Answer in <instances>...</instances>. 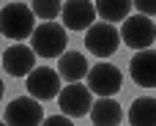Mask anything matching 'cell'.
<instances>
[{"instance_id": "obj_8", "label": "cell", "mask_w": 156, "mask_h": 126, "mask_svg": "<svg viewBox=\"0 0 156 126\" xmlns=\"http://www.w3.org/2000/svg\"><path fill=\"white\" fill-rule=\"evenodd\" d=\"M41 121H44V110H41L38 99H33V96H16L5 107L8 126H41Z\"/></svg>"}, {"instance_id": "obj_11", "label": "cell", "mask_w": 156, "mask_h": 126, "mask_svg": "<svg viewBox=\"0 0 156 126\" xmlns=\"http://www.w3.org/2000/svg\"><path fill=\"white\" fill-rule=\"evenodd\" d=\"M129 74L140 88H156V49H137L129 60Z\"/></svg>"}, {"instance_id": "obj_4", "label": "cell", "mask_w": 156, "mask_h": 126, "mask_svg": "<svg viewBox=\"0 0 156 126\" xmlns=\"http://www.w3.org/2000/svg\"><path fill=\"white\" fill-rule=\"evenodd\" d=\"M156 41V25L145 14H129L121 25V44L132 49H148Z\"/></svg>"}, {"instance_id": "obj_2", "label": "cell", "mask_w": 156, "mask_h": 126, "mask_svg": "<svg viewBox=\"0 0 156 126\" xmlns=\"http://www.w3.org/2000/svg\"><path fill=\"white\" fill-rule=\"evenodd\" d=\"M30 44L36 58H60L69 44V30L58 22H41L30 33Z\"/></svg>"}, {"instance_id": "obj_16", "label": "cell", "mask_w": 156, "mask_h": 126, "mask_svg": "<svg viewBox=\"0 0 156 126\" xmlns=\"http://www.w3.org/2000/svg\"><path fill=\"white\" fill-rule=\"evenodd\" d=\"M30 8H33V14H36L38 19L52 22V19L60 16V11H63V0H33Z\"/></svg>"}, {"instance_id": "obj_10", "label": "cell", "mask_w": 156, "mask_h": 126, "mask_svg": "<svg viewBox=\"0 0 156 126\" xmlns=\"http://www.w3.org/2000/svg\"><path fill=\"white\" fill-rule=\"evenodd\" d=\"M3 69L11 77H27L36 69V52L25 44H11L3 52Z\"/></svg>"}, {"instance_id": "obj_14", "label": "cell", "mask_w": 156, "mask_h": 126, "mask_svg": "<svg viewBox=\"0 0 156 126\" xmlns=\"http://www.w3.org/2000/svg\"><path fill=\"white\" fill-rule=\"evenodd\" d=\"M129 126H156V99L140 96L129 107Z\"/></svg>"}, {"instance_id": "obj_5", "label": "cell", "mask_w": 156, "mask_h": 126, "mask_svg": "<svg viewBox=\"0 0 156 126\" xmlns=\"http://www.w3.org/2000/svg\"><path fill=\"white\" fill-rule=\"evenodd\" d=\"M63 88V80L58 74V69H49V66H38L27 74V96L38 99V102H49V99H58Z\"/></svg>"}, {"instance_id": "obj_1", "label": "cell", "mask_w": 156, "mask_h": 126, "mask_svg": "<svg viewBox=\"0 0 156 126\" xmlns=\"http://www.w3.org/2000/svg\"><path fill=\"white\" fill-rule=\"evenodd\" d=\"M36 30V14L25 3H8L0 11V36L11 41H25Z\"/></svg>"}, {"instance_id": "obj_3", "label": "cell", "mask_w": 156, "mask_h": 126, "mask_svg": "<svg viewBox=\"0 0 156 126\" xmlns=\"http://www.w3.org/2000/svg\"><path fill=\"white\" fill-rule=\"evenodd\" d=\"M121 47V30L112 22H93L85 30V49L96 58H110Z\"/></svg>"}, {"instance_id": "obj_15", "label": "cell", "mask_w": 156, "mask_h": 126, "mask_svg": "<svg viewBox=\"0 0 156 126\" xmlns=\"http://www.w3.org/2000/svg\"><path fill=\"white\" fill-rule=\"evenodd\" d=\"M96 16L104 19V22H123L129 14H132V0H96Z\"/></svg>"}, {"instance_id": "obj_20", "label": "cell", "mask_w": 156, "mask_h": 126, "mask_svg": "<svg viewBox=\"0 0 156 126\" xmlns=\"http://www.w3.org/2000/svg\"><path fill=\"white\" fill-rule=\"evenodd\" d=\"M0 126H8V124H5V121H0Z\"/></svg>"}, {"instance_id": "obj_6", "label": "cell", "mask_w": 156, "mask_h": 126, "mask_svg": "<svg viewBox=\"0 0 156 126\" xmlns=\"http://www.w3.org/2000/svg\"><path fill=\"white\" fill-rule=\"evenodd\" d=\"M90 104H93L90 102V88L82 85V82H66V88H60V93H58V107L71 121L88 115Z\"/></svg>"}, {"instance_id": "obj_19", "label": "cell", "mask_w": 156, "mask_h": 126, "mask_svg": "<svg viewBox=\"0 0 156 126\" xmlns=\"http://www.w3.org/2000/svg\"><path fill=\"white\" fill-rule=\"evenodd\" d=\"M3 93H5V85H3V80H0V99H3Z\"/></svg>"}, {"instance_id": "obj_17", "label": "cell", "mask_w": 156, "mask_h": 126, "mask_svg": "<svg viewBox=\"0 0 156 126\" xmlns=\"http://www.w3.org/2000/svg\"><path fill=\"white\" fill-rule=\"evenodd\" d=\"M134 3V8L140 11V14H145V16H156V0H132Z\"/></svg>"}, {"instance_id": "obj_18", "label": "cell", "mask_w": 156, "mask_h": 126, "mask_svg": "<svg viewBox=\"0 0 156 126\" xmlns=\"http://www.w3.org/2000/svg\"><path fill=\"white\" fill-rule=\"evenodd\" d=\"M41 126H74V124H71V118H69V115H63V113H60V115H49V118H44Z\"/></svg>"}, {"instance_id": "obj_13", "label": "cell", "mask_w": 156, "mask_h": 126, "mask_svg": "<svg viewBox=\"0 0 156 126\" xmlns=\"http://www.w3.org/2000/svg\"><path fill=\"white\" fill-rule=\"evenodd\" d=\"M88 71H90V66H88V58L82 52L69 49L58 58V74H60L63 82H80V80L88 77Z\"/></svg>"}, {"instance_id": "obj_12", "label": "cell", "mask_w": 156, "mask_h": 126, "mask_svg": "<svg viewBox=\"0 0 156 126\" xmlns=\"http://www.w3.org/2000/svg\"><path fill=\"white\" fill-rule=\"evenodd\" d=\"M90 124L93 126H121L123 121V107L112 96H99L90 104Z\"/></svg>"}, {"instance_id": "obj_7", "label": "cell", "mask_w": 156, "mask_h": 126, "mask_svg": "<svg viewBox=\"0 0 156 126\" xmlns=\"http://www.w3.org/2000/svg\"><path fill=\"white\" fill-rule=\"evenodd\" d=\"M85 80H88L90 93H96V96H115V93L123 88V74H121V69L112 66V63H107V60L99 63V66H93Z\"/></svg>"}, {"instance_id": "obj_9", "label": "cell", "mask_w": 156, "mask_h": 126, "mask_svg": "<svg viewBox=\"0 0 156 126\" xmlns=\"http://www.w3.org/2000/svg\"><path fill=\"white\" fill-rule=\"evenodd\" d=\"M60 19L66 30H88L96 22V5L90 0H69L63 3Z\"/></svg>"}]
</instances>
